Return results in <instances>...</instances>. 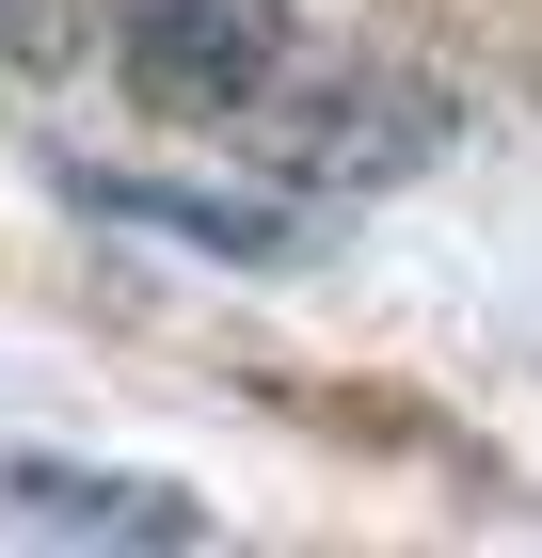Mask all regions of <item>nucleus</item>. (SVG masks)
Here are the masks:
<instances>
[{"mask_svg":"<svg viewBox=\"0 0 542 558\" xmlns=\"http://www.w3.org/2000/svg\"><path fill=\"white\" fill-rule=\"evenodd\" d=\"M255 160L320 175V192H383V175H415L431 144H447V96L399 81V64H368V48H288V81L240 112Z\"/></svg>","mask_w":542,"mask_h":558,"instance_id":"1","label":"nucleus"},{"mask_svg":"<svg viewBox=\"0 0 542 558\" xmlns=\"http://www.w3.org/2000/svg\"><path fill=\"white\" fill-rule=\"evenodd\" d=\"M64 33H81V0H0V64H64Z\"/></svg>","mask_w":542,"mask_h":558,"instance_id":"5","label":"nucleus"},{"mask_svg":"<svg viewBox=\"0 0 542 558\" xmlns=\"http://www.w3.org/2000/svg\"><path fill=\"white\" fill-rule=\"evenodd\" d=\"M96 223H160V240H192V256H288V208H224V192H160V175H64Z\"/></svg>","mask_w":542,"mask_h":558,"instance_id":"4","label":"nucleus"},{"mask_svg":"<svg viewBox=\"0 0 542 558\" xmlns=\"http://www.w3.org/2000/svg\"><path fill=\"white\" fill-rule=\"evenodd\" d=\"M0 526H64V543H208L192 495H160V478H81V463H0Z\"/></svg>","mask_w":542,"mask_h":558,"instance_id":"3","label":"nucleus"},{"mask_svg":"<svg viewBox=\"0 0 542 558\" xmlns=\"http://www.w3.org/2000/svg\"><path fill=\"white\" fill-rule=\"evenodd\" d=\"M288 0H112V64L160 129H240L288 81Z\"/></svg>","mask_w":542,"mask_h":558,"instance_id":"2","label":"nucleus"}]
</instances>
